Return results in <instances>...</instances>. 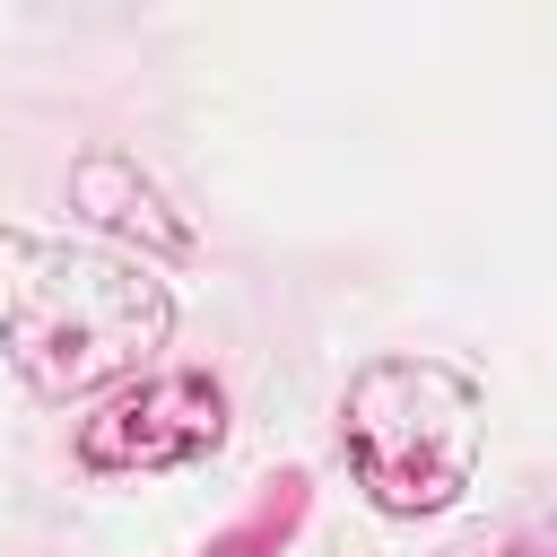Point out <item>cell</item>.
<instances>
[{
	"mask_svg": "<svg viewBox=\"0 0 557 557\" xmlns=\"http://www.w3.org/2000/svg\"><path fill=\"white\" fill-rule=\"evenodd\" d=\"M165 322L174 305L139 261L96 244L0 235V348L44 400H78L131 374L165 339Z\"/></svg>",
	"mask_w": 557,
	"mask_h": 557,
	"instance_id": "6da1fadb",
	"label": "cell"
},
{
	"mask_svg": "<svg viewBox=\"0 0 557 557\" xmlns=\"http://www.w3.org/2000/svg\"><path fill=\"white\" fill-rule=\"evenodd\" d=\"M348 461L374 505L392 513H435L470 487L479 461V392L453 366L426 357H383L348 383Z\"/></svg>",
	"mask_w": 557,
	"mask_h": 557,
	"instance_id": "7a4b0ae2",
	"label": "cell"
},
{
	"mask_svg": "<svg viewBox=\"0 0 557 557\" xmlns=\"http://www.w3.org/2000/svg\"><path fill=\"white\" fill-rule=\"evenodd\" d=\"M226 435V400L209 374H148L139 392L104 400L78 426V461L87 470H183Z\"/></svg>",
	"mask_w": 557,
	"mask_h": 557,
	"instance_id": "3957f363",
	"label": "cell"
}]
</instances>
